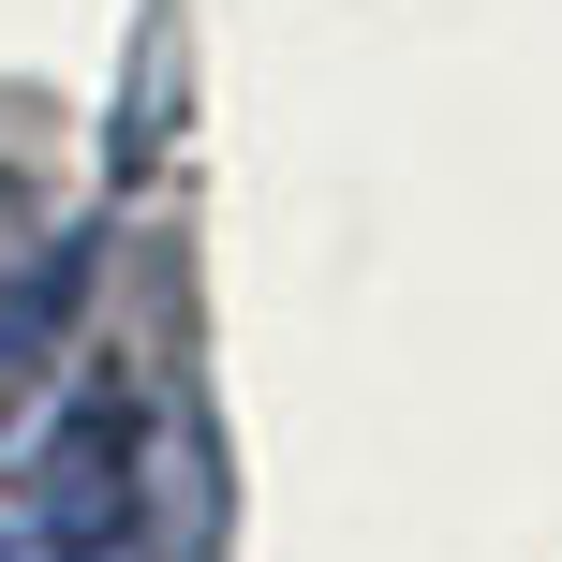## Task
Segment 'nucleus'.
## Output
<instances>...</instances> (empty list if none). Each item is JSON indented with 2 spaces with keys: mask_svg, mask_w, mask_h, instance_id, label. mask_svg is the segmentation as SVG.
Masks as SVG:
<instances>
[{
  "mask_svg": "<svg viewBox=\"0 0 562 562\" xmlns=\"http://www.w3.org/2000/svg\"><path fill=\"white\" fill-rule=\"evenodd\" d=\"M0 562H148V459L119 385L45 400L0 445Z\"/></svg>",
  "mask_w": 562,
  "mask_h": 562,
  "instance_id": "obj_1",
  "label": "nucleus"
}]
</instances>
